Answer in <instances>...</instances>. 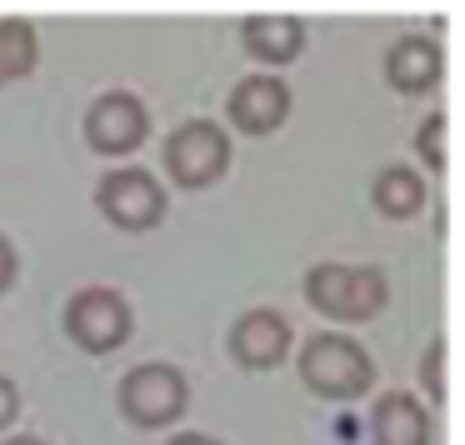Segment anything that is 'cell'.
<instances>
[{
    "instance_id": "6da1fadb",
    "label": "cell",
    "mask_w": 465,
    "mask_h": 445,
    "mask_svg": "<svg viewBox=\"0 0 465 445\" xmlns=\"http://www.w3.org/2000/svg\"><path fill=\"white\" fill-rule=\"evenodd\" d=\"M305 301L325 321H375L391 301V285H385V271H375V265L325 261L305 271Z\"/></svg>"
},
{
    "instance_id": "7a4b0ae2",
    "label": "cell",
    "mask_w": 465,
    "mask_h": 445,
    "mask_svg": "<svg viewBox=\"0 0 465 445\" xmlns=\"http://www.w3.org/2000/svg\"><path fill=\"white\" fill-rule=\"evenodd\" d=\"M301 381L321 400H355V395H365L375 385V365L365 355V345H355L351 335L321 331L301 351Z\"/></svg>"
},
{
    "instance_id": "3957f363",
    "label": "cell",
    "mask_w": 465,
    "mask_h": 445,
    "mask_svg": "<svg viewBox=\"0 0 465 445\" xmlns=\"http://www.w3.org/2000/svg\"><path fill=\"white\" fill-rule=\"evenodd\" d=\"M115 400H121V415L131 425H141V430H165V425H175L185 415V405H191V385H185V375L175 371V365L151 361V365L125 371Z\"/></svg>"
},
{
    "instance_id": "277c9868",
    "label": "cell",
    "mask_w": 465,
    "mask_h": 445,
    "mask_svg": "<svg viewBox=\"0 0 465 445\" xmlns=\"http://www.w3.org/2000/svg\"><path fill=\"white\" fill-rule=\"evenodd\" d=\"M65 331L81 351L91 355H111L131 341L135 321H131V305H125L121 291H105V285H85V291L71 295L65 305Z\"/></svg>"
},
{
    "instance_id": "5b68a950",
    "label": "cell",
    "mask_w": 465,
    "mask_h": 445,
    "mask_svg": "<svg viewBox=\"0 0 465 445\" xmlns=\"http://www.w3.org/2000/svg\"><path fill=\"white\" fill-rule=\"evenodd\" d=\"M165 171H171V181L185 185V191L215 185L231 171V141H225V131L211 121H185L181 131L165 141Z\"/></svg>"
},
{
    "instance_id": "8992f818",
    "label": "cell",
    "mask_w": 465,
    "mask_h": 445,
    "mask_svg": "<svg viewBox=\"0 0 465 445\" xmlns=\"http://www.w3.org/2000/svg\"><path fill=\"white\" fill-rule=\"evenodd\" d=\"M95 205H101V215L111 225H121V231H151L165 215V191H161L155 175L135 171V165H121V171L101 175Z\"/></svg>"
},
{
    "instance_id": "52a82bcc",
    "label": "cell",
    "mask_w": 465,
    "mask_h": 445,
    "mask_svg": "<svg viewBox=\"0 0 465 445\" xmlns=\"http://www.w3.org/2000/svg\"><path fill=\"white\" fill-rule=\"evenodd\" d=\"M151 135V115L131 91H111L85 111V141L101 155H131Z\"/></svg>"
},
{
    "instance_id": "ba28073f",
    "label": "cell",
    "mask_w": 465,
    "mask_h": 445,
    "mask_svg": "<svg viewBox=\"0 0 465 445\" xmlns=\"http://www.w3.org/2000/svg\"><path fill=\"white\" fill-rule=\"evenodd\" d=\"M285 351H291V325L281 311H245L231 325V355L245 371H271L285 361Z\"/></svg>"
},
{
    "instance_id": "9c48e42d",
    "label": "cell",
    "mask_w": 465,
    "mask_h": 445,
    "mask_svg": "<svg viewBox=\"0 0 465 445\" xmlns=\"http://www.w3.org/2000/svg\"><path fill=\"white\" fill-rule=\"evenodd\" d=\"M285 111H291V91H285V81H275V75H245L231 91V121H235V131H245V135L281 131Z\"/></svg>"
},
{
    "instance_id": "30bf717a",
    "label": "cell",
    "mask_w": 465,
    "mask_h": 445,
    "mask_svg": "<svg viewBox=\"0 0 465 445\" xmlns=\"http://www.w3.org/2000/svg\"><path fill=\"white\" fill-rule=\"evenodd\" d=\"M385 75H391V85L401 95L435 91V85H440V75H445L440 41H430V35H401V41L391 45V55H385Z\"/></svg>"
},
{
    "instance_id": "8fae6325",
    "label": "cell",
    "mask_w": 465,
    "mask_h": 445,
    "mask_svg": "<svg viewBox=\"0 0 465 445\" xmlns=\"http://www.w3.org/2000/svg\"><path fill=\"white\" fill-rule=\"evenodd\" d=\"M371 440L375 445H430V415L415 395L385 391L371 405Z\"/></svg>"
},
{
    "instance_id": "7c38bea8",
    "label": "cell",
    "mask_w": 465,
    "mask_h": 445,
    "mask_svg": "<svg viewBox=\"0 0 465 445\" xmlns=\"http://www.w3.org/2000/svg\"><path fill=\"white\" fill-rule=\"evenodd\" d=\"M241 41L255 61L265 65H291L305 45V25L295 15H245L241 21Z\"/></svg>"
},
{
    "instance_id": "4fadbf2b",
    "label": "cell",
    "mask_w": 465,
    "mask_h": 445,
    "mask_svg": "<svg viewBox=\"0 0 465 445\" xmlns=\"http://www.w3.org/2000/svg\"><path fill=\"white\" fill-rule=\"evenodd\" d=\"M371 195H375V211L391 215V221H405V215H415L425 205V185L411 165H385V171L375 175Z\"/></svg>"
},
{
    "instance_id": "5bb4252c",
    "label": "cell",
    "mask_w": 465,
    "mask_h": 445,
    "mask_svg": "<svg viewBox=\"0 0 465 445\" xmlns=\"http://www.w3.org/2000/svg\"><path fill=\"white\" fill-rule=\"evenodd\" d=\"M35 71V25L31 21H0V81H21Z\"/></svg>"
},
{
    "instance_id": "9a60e30c",
    "label": "cell",
    "mask_w": 465,
    "mask_h": 445,
    "mask_svg": "<svg viewBox=\"0 0 465 445\" xmlns=\"http://www.w3.org/2000/svg\"><path fill=\"white\" fill-rule=\"evenodd\" d=\"M415 151H420V161L430 165V171H445V161H450V151H445V115H430V121L420 125Z\"/></svg>"
},
{
    "instance_id": "2e32d148",
    "label": "cell",
    "mask_w": 465,
    "mask_h": 445,
    "mask_svg": "<svg viewBox=\"0 0 465 445\" xmlns=\"http://www.w3.org/2000/svg\"><path fill=\"white\" fill-rule=\"evenodd\" d=\"M420 381L430 385V400H445V341H435L420 361Z\"/></svg>"
},
{
    "instance_id": "e0dca14e",
    "label": "cell",
    "mask_w": 465,
    "mask_h": 445,
    "mask_svg": "<svg viewBox=\"0 0 465 445\" xmlns=\"http://www.w3.org/2000/svg\"><path fill=\"white\" fill-rule=\"evenodd\" d=\"M15 415H21V391H15L11 375H0V430H11Z\"/></svg>"
},
{
    "instance_id": "ac0fdd59",
    "label": "cell",
    "mask_w": 465,
    "mask_h": 445,
    "mask_svg": "<svg viewBox=\"0 0 465 445\" xmlns=\"http://www.w3.org/2000/svg\"><path fill=\"white\" fill-rule=\"evenodd\" d=\"M11 281H15V251H11V241L0 235V291H5Z\"/></svg>"
},
{
    "instance_id": "d6986e66",
    "label": "cell",
    "mask_w": 465,
    "mask_h": 445,
    "mask_svg": "<svg viewBox=\"0 0 465 445\" xmlns=\"http://www.w3.org/2000/svg\"><path fill=\"white\" fill-rule=\"evenodd\" d=\"M165 445H221L215 435H201V430H181V435H171Z\"/></svg>"
},
{
    "instance_id": "ffe728a7",
    "label": "cell",
    "mask_w": 465,
    "mask_h": 445,
    "mask_svg": "<svg viewBox=\"0 0 465 445\" xmlns=\"http://www.w3.org/2000/svg\"><path fill=\"white\" fill-rule=\"evenodd\" d=\"M0 445H45V440H35V435H21V440H0Z\"/></svg>"
}]
</instances>
